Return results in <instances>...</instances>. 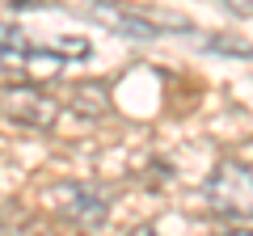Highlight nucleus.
Listing matches in <instances>:
<instances>
[{
	"instance_id": "1",
	"label": "nucleus",
	"mask_w": 253,
	"mask_h": 236,
	"mask_svg": "<svg viewBox=\"0 0 253 236\" xmlns=\"http://www.w3.org/2000/svg\"><path fill=\"white\" fill-rule=\"evenodd\" d=\"M63 64H68L63 51L34 46L21 30L0 26V72L9 80H51V76L63 72Z\"/></svg>"
},
{
	"instance_id": "2",
	"label": "nucleus",
	"mask_w": 253,
	"mask_h": 236,
	"mask_svg": "<svg viewBox=\"0 0 253 236\" xmlns=\"http://www.w3.org/2000/svg\"><path fill=\"white\" fill-rule=\"evenodd\" d=\"M0 114L30 131H51L59 118V97L42 89V80H17L0 89Z\"/></svg>"
},
{
	"instance_id": "3",
	"label": "nucleus",
	"mask_w": 253,
	"mask_h": 236,
	"mask_svg": "<svg viewBox=\"0 0 253 236\" xmlns=\"http://www.w3.org/2000/svg\"><path fill=\"white\" fill-rule=\"evenodd\" d=\"M207 202L228 219H253V169L241 160H219L207 177Z\"/></svg>"
},
{
	"instance_id": "4",
	"label": "nucleus",
	"mask_w": 253,
	"mask_h": 236,
	"mask_svg": "<svg viewBox=\"0 0 253 236\" xmlns=\"http://www.w3.org/2000/svg\"><path fill=\"white\" fill-rule=\"evenodd\" d=\"M84 13L97 26L126 34V38H161V34H173V30H190L173 17H148V13L131 9V4H118V0H84Z\"/></svg>"
},
{
	"instance_id": "5",
	"label": "nucleus",
	"mask_w": 253,
	"mask_h": 236,
	"mask_svg": "<svg viewBox=\"0 0 253 236\" xmlns=\"http://www.w3.org/2000/svg\"><path fill=\"white\" fill-rule=\"evenodd\" d=\"M46 202H51V211L59 219L81 224V228H101L106 224V211H110L106 198L97 190H89V186H81V182H55L46 190Z\"/></svg>"
},
{
	"instance_id": "6",
	"label": "nucleus",
	"mask_w": 253,
	"mask_h": 236,
	"mask_svg": "<svg viewBox=\"0 0 253 236\" xmlns=\"http://www.w3.org/2000/svg\"><path fill=\"white\" fill-rule=\"evenodd\" d=\"M228 13H236V17H253V0H219Z\"/></svg>"
},
{
	"instance_id": "7",
	"label": "nucleus",
	"mask_w": 253,
	"mask_h": 236,
	"mask_svg": "<svg viewBox=\"0 0 253 236\" xmlns=\"http://www.w3.org/2000/svg\"><path fill=\"white\" fill-rule=\"evenodd\" d=\"M211 51H236V55H253V46H241V42H224V38H215V42H207Z\"/></svg>"
},
{
	"instance_id": "8",
	"label": "nucleus",
	"mask_w": 253,
	"mask_h": 236,
	"mask_svg": "<svg viewBox=\"0 0 253 236\" xmlns=\"http://www.w3.org/2000/svg\"><path fill=\"white\" fill-rule=\"evenodd\" d=\"M4 9H17V13H26V9H42L46 0H0Z\"/></svg>"
}]
</instances>
